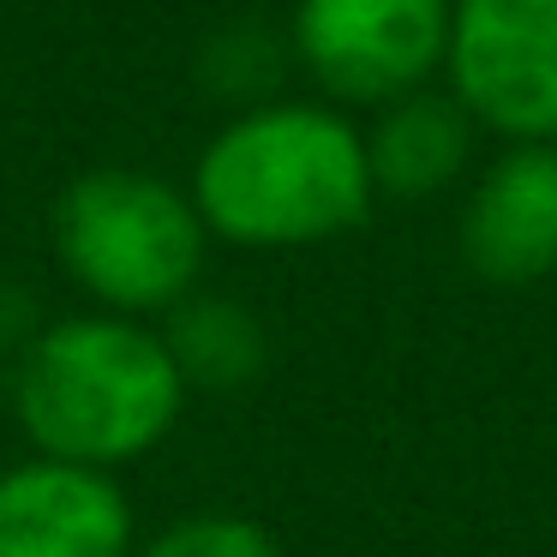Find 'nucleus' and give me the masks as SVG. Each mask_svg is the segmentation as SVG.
Listing matches in <instances>:
<instances>
[{"label":"nucleus","instance_id":"1","mask_svg":"<svg viewBox=\"0 0 557 557\" xmlns=\"http://www.w3.org/2000/svg\"><path fill=\"white\" fill-rule=\"evenodd\" d=\"M366 133L330 102H252L193 169L205 234L246 252H294L360 228L372 210Z\"/></svg>","mask_w":557,"mask_h":557},{"label":"nucleus","instance_id":"2","mask_svg":"<svg viewBox=\"0 0 557 557\" xmlns=\"http://www.w3.org/2000/svg\"><path fill=\"white\" fill-rule=\"evenodd\" d=\"M186 377L162 330L114 312L54 318L18 354L7 384L30 456L121 473L150 456L186 413Z\"/></svg>","mask_w":557,"mask_h":557},{"label":"nucleus","instance_id":"3","mask_svg":"<svg viewBox=\"0 0 557 557\" xmlns=\"http://www.w3.org/2000/svg\"><path fill=\"white\" fill-rule=\"evenodd\" d=\"M54 258L78 288L114 318H169L198 294L205 270V222L193 193L145 169H90L54 198Z\"/></svg>","mask_w":557,"mask_h":557},{"label":"nucleus","instance_id":"4","mask_svg":"<svg viewBox=\"0 0 557 557\" xmlns=\"http://www.w3.org/2000/svg\"><path fill=\"white\" fill-rule=\"evenodd\" d=\"M449 97L504 145H557V0H449Z\"/></svg>","mask_w":557,"mask_h":557},{"label":"nucleus","instance_id":"5","mask_svg":"<svg viewBox=\"0 0 557 557\" xmlns=\"http://www.w3.org/2000/svg\"><path fill=\"white\" fill-rule=\"evenodd\" d=\"M449 0H300L294 54L336 102L384 109L444 66Z\"/></svg>","mask_w":557,"mask_h":557},{"label":"nucleus","instance_id":"6","mask_svg":"<svg viewBox=\"0 0 557 557\" xmlns=\"http://www.w3.org/2000/svg\"><path fill=\"white\" fill-rule=\"evenodd\" d=\"M138 516L114 473L25 456L0 468V557H133Z\"/></svg>","mask_w":557,"mask_h":557},{"label":"nucleus","instance_id":"7","mask_svg":"<svg viewBox=\"0 0 557 557\" xmlns=\"http://www.w3.org/2000/svg\"><path fill=\"white\" fill-rule=\"evenodd\" d=\"M461 258L480 282L528 288L557 270V145H509L461 205Z\"/></svg>","mask_w":557,"mask_h":557},{"label":"nucleus","instance_id":"8","mask_svg":"<svg viewBox=\"0 0 557 557\" xmlns=\"http://www.w3.org/2000/svg\"><path fill=\"white\" fill-rule=\"evenodd\" d=\"M473 162V121L461 114L456 97L413 90L377 109L366 133V169L372 193L384 198H437L468 174Z\"/></svg>","mask_w":557,"mask_h":557},{"label":"nucleus","instance_id":"9","mask_svg":"<svg viewBox=\"0 0 557 557\" xmlns=\"http://www.w3.org/2000/svg\"><path fill=\"white\" fill-rule=\"evenodd\" d=\"M162 342L186 389H205V396H234L270 366L264 324L234 294H186L162 324Z\"/></svg>","mask_w":557,"mask_h":557},{"label":"nucleus","instance_id":"10","mask_svg":"<svg viewBox=\"0 0 557 557\" xmlns=\"http://www.w3.org/2000/svg\"><path fill=\"white\" fill-rule=\"evenodd\" d=\"M133 557H282V545L264 521L205 509V516H181L169 528H157Z\"/></svg>","mask_w":557,"mask_h":557},{"label":"nucleus","instance_id":"11","mask_svg":"<svg viewBox=\"0 0 557 557\" xmlns=\"http://www.w3.org/2000/svg\"><path fill=\"white\" fill-rule=\"evenodd\" d=\"M0 401H7V384H0Z\"/></svg>","mask_w":557,"mask_h":557}]
</instances>
